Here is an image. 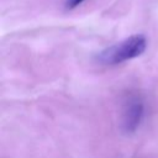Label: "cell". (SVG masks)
I'll return each instance as SVG.
<instances>
[{
    "label": "cell",
    "mask_w": 158,
    "mask_h": 158,
    "mask_svg": "<svg viewBox=\"0 0 158 158\" xmlns=\"http://www.w3.org/2000/svg\"><path fill=\"white\" fill-rule=\"evenodd\" d=\"M147 47V40L143 35H132L128 38L106 48L99 54V62L106 65H114L141 56Z\"/></svg>",
    "instance_id": "cell-1"
},
{
    "label": "cell",
    "mask_w": 158,
    "mask_h": 158,
    "mask_svg": "<svg viewBox=\"0 0 158 158\" xmlns=\"http://www.w3.org/2000/svg\"><path fill=\"white\" fill-rule=\"evenodd\" d=\"M143 114V105L141 101H133L128 105L125 115V128L127 131H135L141 121Z\"/></svg>",
    "instance_id": "cell-2"
},
{
    "label": "cell",
    "mask_w": 158,
    "mask_h": 158,
    "mask_svg": "<svg viewBox=\"0 0 158 158\" xmlns=\"http://www.w3.org/2000/svg\"><path fill=\"white\" fill-rule=\"evenodd\" d=\"M85 0H67V2H65V7L67 9H74V7H77L78 5H80L81 2H84Z\"/></svg>",
    "instance_id": "cell-3"
}]
</instances>
